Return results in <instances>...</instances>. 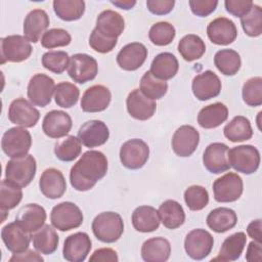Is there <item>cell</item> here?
I'll return each instance as SVG.
<instances>
[{"label":"cell","instance_id":"obj_1","mask_svg":"<svg viewBox=\"0 0 262 262\" xmlns=\"http://www.w3.org/2000/svg\"><path fill=\"white\" fill-rule=\"evenodd\" d=\"M107 172V159L99 150H87L70 171L71 185L78 191L91 189Z\"/></svg>","mask_w":262,"mask_h":262},{"label":"cell","instance_id":"obj_2","mask_svg":"<svg viewBox=\"0 0 262 262\" xmlns=\"http://www.w3.org/2000/svg\"><path fill=\"white\" fill-rule=\"evenodd\" d=\"M95 237L106 244L117 242L124 231V222L116 212H102L92 221L91 225Z\"/></svg>","mask_w":262,"mask_h":262},{"label":"cell","instance_id":"obj_3","mask_svg":"<svg viewBox=\"0 0 262 262\" xmlns=\"http://www.w3.org/2000/svg\"><path fill=\"white\" fill-rule=\"evenodd\" d=\"M37 164L32 155L13 158L5 167V178L20 188L28 186L36 175Z\"/></svg>","mask_w":262,"mask_h":262},{"label":"cell","instance_id":"obj_4","mask_svg":"<svg viewBox=\"0 0 262 262\" xmlns=\"http://www.w3.org/2000/svg\"><path fill=\"white\" fill-rule=\"evenodd\" d=\"M83 213L72 202H62L53 207L50 213V221L54 228L60 231H69L78 228L83 223Z\"/></svg>","mask_w":262,"mask_h":262},{"label":"cell","instance_id":"obj_5","mask_svg":"<svg viewBox=\"0 0 262 262\" xmlns=\"http://www.w3.org/2000/svg\"><path fill=\"white\" fill-rule=\"evenodd\" d=\"M32 146V136L24 127H13L6 130L1 139V147L9 158H19L28 155Z\"/></svg>","mask_w":262,"mask_h":262},{"label":"cell","instance_id":"obj_6","mask_svg":"<svg viewBox=\"0 0 262 262\" xmlns=\"http://www.w3.org/2000/svg\"><path fill=\"white\" fill-rule=\"evenodd\" d=\"M228 161L235 171L250 175L256 172L260 165L259 150L250 144L237 145L229 149Z\"/></svg>","mask_w":262,"mask_h":262},{"label":"cell","instance_id":"obj_7","mask_svg":"<svg viewBox=\"0 0 262 262\" xmlns=\"http://www.w3.org/2000/svg\"><path fill=\"white\" fill-rule=\"evenodd\" d=\"M32 51L31 42L25 36L9 35L1 39V63L24 61Z\"/></svg>","mask_w":262,"mask_h":262},{"label":"cell","instance_id":"obj_8","mask_svg":"<svg viewBox=\"0 0 262 262\" xmlns=\"http://www.w3.org/2000/svg\"><path fill=\"white\" fill-rule=\"evenodd\" d=\"M149 157V147L145 141L138 138L124 142L120 149V160L124 167L130 170L142 168Z\"/></svg>","mask_w":262,"mask_h":262},{"label":"cell","instance_id":"obj_9","mask_svg":"<svg viewBox=\"0 0 262 262\" xmlns=\"http://www.w3.org/2000/svg\"><path fill=\"white\" fill-rule=\"evenodd\" d=\"M244 190V183L239 175L233 172L216 179L213 183L214 199L219 203H231L237 201Z\"/></svg>","mask_w":262,"mask_h":262},{"label":"cell","instance_id":"obj_10","mask_svg":"<svg viewBox=\"0 0 262 262\" xmlns=\"http://www.w3.org/2000/svg\"><path fill=\"white\" fill-rule=\"evenodd\" d=\"M98 73V64L94 57L86 53H76L70 57L68 74L79 84L93 80Z\"/></svg>","mask_w":262,"mask_h":262},{"label":"cell","instance_id":"obj_11","mask_svg":"<svg viewBox=\"0 0 262 262\" xmlns=\"http://www.w3.org/2000/svg\"><path fill=\"white\" fill-rule=\"evenodd\" d=\"M55 83L52 78L45 74L34 75L28 84V98L31 103L44 107L51 102L55 90Z\"/></svg>","mask_w":262,"mask_h":262},{"label":"cell","instance_id":"obj_12","mask_svg":"<svg viewBox=\"0 0 262 262\" xmlns=\"http://www.w3.org/2000/svg\"><path fill=\"white\" fill-rule=\"evenodd\" d=\"M214 238L212 234L202 228L189 231L184 239V249L186 254L193 260L206 258L212 251Z\"/></svg>","mask_w":262,"mask_h":262},{"label":"cell","instance_id":"obj_13","mask_svg":"<svg viewBox=\"0 0 262 262\" xmlns=\"http://www.w3.org/2000/svg\"><path fill=\"white\" fill-rule=\"evenodd\" d=\"M40 118V113L23 97L14 99L8 110V119L12 124L24 128L34 127Z\"/></svg>","mask_w":262,"mask_h":262},{"label":"cell","instance_id":"obj_14","mask_svg":"<svg viewBox=\"0 0 262 262\" xmlns=\"http://www.w3.org/2000/svg\"><path fill=\"white\" fill-rule=\"evenodd\" d=\"M200 142L199 131L190 126H180L173 134L172 137V149L179 157H189L196 149Z\"/></svg>","mask_w":262,"mask_h":262},{"label":"cell","instance_id":"obj_15","mask_svg":"<svg viewBox=\"0 0 262 262\" xmlns=\"http://www.w3.org/2000/svg\"><path fill=\"white\" fill-rule=\"evenodd\" d=\"M91 247V239L86 232L73 233L63 243V258L69 262H83L87 258Z\"/></svg>","mask_w":262,"mask_h":262},{"label":"cell","instance_id":"obj_16","mask_svg":"<svg viewBox=\"0 0 262 262\" xmlns=\"http://www.w3.org/2000/svg\"><path fill=\"white\" fill-rule=\"evenodd\" d=\"M228 151L229 147L222 142L209 144L203 155V164L205 168L214 174H220L229 170Z\"/></svg>","mask_w":262,"mask_h":262},{"label":"cell","instance_id":"obj_17","mask_svg":"<svg viewBox=\"0 0 262 262\" xmlns=\"http://www.w3.org/2000/svg\"><path fill=\"white\" fill-rule=\"evenodd\" d=\"M221 81L212 71L208 70L196 75L192 80V93L202 101L209 100L219 95L221 91Z\"/></svg>","mask_w":262,"mask_h":262},{"label":"cell","instance_id":"obj_18","mask_svg":"<svg viewBox=\"0 0 262 262\" xmlns=\"http://www.w3.org/2000/svg\"><path fill=\"white\" fill-rule=\"evenodd\" d=\"M110 137V131L105 123L99 120H90L85 122L78 131V138L81 143L93 148L104 144Z\"/></svg>","mask_w":262,"mask_h":262},{"label":"cell","instance_id":"obj_19","mask_svg":"<svg viewBox=\"0 0 262 262\" xmlns=\"http://www.w3.org/2000/svg\"><path fill=\"white\" fill-rule=\"evenodd\" d=\"M126 106L129 115L139 121L150 119L157 110L156 101L145 96L140 89H134L128 94Z\"/></svg>","mask_w":262,"mask_h":262},{"label":"cell","instance_id":"obj_20","mask_svg":"<svg viewBox=\"0 0 262 262\" xmlns=\"http://www.w3.org/2000/svg\"><path fill=\"white\" fill-rule=\"evenodd\" d=\"M30 232L23 228L16 221L6 224L1 230V238L8 251L13 254L28 250L31 242Z\"/></svg>","mask_w":262,"mask_h":262},{"label":"cell","instance_id":"obj_21","mask_svg":"<svg viewBox=\"0 0 262 262\" xmlns=\"http://www.w3.org/2000/svg\"><path fill=\"white\" fill-rule=\"evenodd\" d=\"M207 35L210 41L216 45H229L236 39L237 29L231 19L217 17L208 25Z\"/></svg>","mask_w":262,"mask_h":262},{"label":"cell","instance_id":"obj_22","mask_svg":"<svg viewBox=\"0 0 262 262\" xmlns=\"http://www.w3.org/2000/svg\"><path fill=\"white\" fill-rule=\"evenodd\" d=\"M72 118L63 111L48 112L42 122V130L50 138H60L69 134L72 129Z\"/></svg>","mask_w":262,"mask_h":262},{"label":"cell","instance_id":"obj_23","mask_svg":"<svg viewBox=\"0 0 262 262\" xmlns=\"http://www.w3.org/2000/svg\"><path fill=\"white\" fill-rule=\"evenodd\" d=\"M112 94L103 85L89 87L81 98V108L85 113H99L110 105Z\"/></svg>","mask_w":262,"mask_h":262},{"label":"cell","instance_id":"obj_24","mask_svg":"<svg viewBox=\"0 0 262 262\" xmlns=\"http://www.w3.org/2000/svg\"><path fill=\"white\" fill-rule=\"evenodd\" d=\"M147 57L146 47L139 42H132L125 45L117 55L118 66L125 71H136Z\"/></svg>","mask_w":262,"mask_h":262},{"label":"cell","instance_id":"obj_25","mask_svg":"<svg viewBox=\"0 0 262 262\" xmlns=\"http://www.w3.org/2000/svg\"><path fill=\"white\" fill-rule=\"evenodd\" d=\"M39 187L44 196L55 200L62 196L67 190V182L63 174L55 169H46L39 180Z\"/></svg>","mask_w":262,"mask_h":262},{"label":"cell","instance_id":"obj_26","mask_svg":"<svg viewBox=\"0 0 262 262\" xmlns=\"http://www.w3.org/2000/svg\"><path fill=\"white\" fill-rule=\"evenodd\" d=\"M49 16L43 9L31 10L24 20V36L32 43H37L49 27Z\"/></svg>","mask_w":262,"mask_h":262},{"label":"cell","instance_id":"obj_27","mask_svg":"<svg viewBox=\"0 0 262 262\" xmlns=\"http://www.w3.org/2000/svg\"><path fill=\"white\" fill-rule=\"evenodd\" d=\"M46 217V211L42 206L38 204H28L17 212L15 221L28 232L33 233L44 225Z\"/></svg>","mask_w":262,"mask_h":262},{"label":"cell","instance_id":"obj_28","mask_svg":"<svg viewBox=\"0 0 262 262\" xmlns=\"http://www.w3.org/2000/svg\"><path fill=\"white\" fill-rule=\"evenodd\" d=\"M125 21L123 16L114 10L106 9L101 11L96 18L95 29L105 37L118 39L123 33Z\"/></svg>","mask_w":262,"mask_h":262},{"label":"cell","instance_id":"obj_29","mask_svg":"<svg viewBox=\"0 0 262 262\" xmlns=\"http://www.w3.org/2000/svg\"><path fill=\"white\" fill-rule=\"evenodd\" d=\"M132 225L139 232H151L159 228L161 219L158 210L150 206L137 207L131 217Z\"/></svg>","mask_w":262,"mask_h":262},{"label":"cell","instance_id":"obj_30","mask_svg":"<svg viewBox=\"0 0 262 262\" xmlns=\"http://www.w3.org/2000/svg\"><path fill=\"white\" fill-rule=\"evenodd\" d=\"M171 254L168 239L157 236L146 239L141 247V257L145 262H165Z\"/></svg>","mask_w":262,"mask_h":262},{"label":"cell","instance_id":"obj_31","mask_svg":"<svg viewBox=\"0 0 262 262\" xmlns=\"http://www.w3.org/2000/svg\"><path fill=\"white\" fill-rule=\"evenodd\" d=\"M207 225L217 233L232 229L237 223L236 213L229 208L220 207L212 210L207 216Z\"/></svg>","mask_w":262,"mask_h":262},{"label":"cell","instance_id":"obj_32","mask_svg":"<svg viewBox=\"0 0 262 262\" xmlns=\"http://www.w3.org/2000/svg\"><path fill=\"white\" fill-rule=\"evenodd\" d=\"M228 118V108L221 102L203 107L198 115V123L202 128L213 129L220 126Z\"/></svg>","mask_w":262,"mask_h":262},{"label":"cell","instance_id":"obj_33","mask_svg":"<svg viewBox=\"0 0 262 262\" xmlns=\"http://www.w3.org/2000/svg\"><path fill=\"white\" fill-rule=\"evenodd\" d=\"M158 212L161 222L166 228L176 229L185 221V212L182 206L174 200L163 202L160 205Z\"/></svg>","mask_w":262,"mask_h":262},{"label":"cell","instance_id":"obj_34","mask_svg":"<svg viewBox=\"0 0 262 262\" xmlns=\"http://www.w3.org/2000/svg\"><path fill=\"white\" fill-rule=\"evenodd\" d=\"M179 69V63L174 54L162 52L151 61L149 72L157 78L167 81L175 77Z\"/></svg>","mask_w":262,"mask_h":262},{"label":"cell","instance_id":"obj_35","mask_svg":"<svg viewBox=\"0 0 262 262\" xmlns=\"http://www.w3.org/2000/svg\"><path fill=\"white\" fill-rule=\"evenodd\" d=\"M32 242L34 248L41 254L50 255L58 247V235L52 226L44 224L41 228L33 232Z\"/></svg>","mask_w":262,"mask_h":262},{"label":"cell","instance_id":"obj_36","mask_svg":"<svg viewBox=\"0 0 262 262\" xmlns=\"http://www.w3.org/2000/svg\"><path fill=\"white\" fill-rule=\"evenodd\" d=\"M247 243V236L246 233L243 231L235 232L228 237L224 239V242L221 245V248L219 250L218 257L213 259L215 260H220V261H235L237 260Z\"/></svg>","mask_w":262,"mask_h":262},{"label":"cell","instance_id":"obj_37","mask_svg":"<svg viewBox=\"0 0 262 262\" xmlns=\"http://www.w3.org/2000/svg\"><path fill=\"white\" fill-rule=\"evenodd\" d=\"M223 133L231 142H242L252 138L253 129L248 118L236 116L225 125Z\"/></svg>","mask_w":262,"mask_h":262},{"label":"cell","instance_id":"obj_38","mask_svg":"<svg viewBox=\"0 0 262 262\" xmlns=\"http://www.w3.org/2000/svg\"><path fill=\"white\" fill-rule=\"evenodd\" d=\"M178 51L186 61H193L200 59L205 51L206 45L203 39L194 34L185 35L178 43Z\"/></svg>","mask_w":262,"mask_h":262},{"label":"cell","instance_id":"obj_39","mask_svg":"<svg viewBox=\"0 0 262 262\" xmlns=\"http://www.w3.org/2000/svg\"><path fill=\"white\" fill-rule=\"evenodd\" d=\"M214 63L218 71L225 76H234L241 69L239 54L233 49H221L214 56Z\"/></svg>","mask_w":262,"mask_h":262},{"label":"cell","instance_id":"obj_40","mask_svg":"<svg viewBox=\"0 0 262 262\" xmlns=\"http://www.w3.org/2000/svg\"><path fill=\"white\" fill-rule=\"evenodd\" d=\"M53 9L60 19L73 21L81 18L84 14L85 2L83 0H54Z\"/></svg>","mask_w":262,"mask_h":262},{"label":"cell","instance_id":"obj_41","mask_svg":"<svg viewBox=\"0 0 262 262\" xmlns=\"http://www.w3.org/2000/svg\"><path fill=\"white\" fill-rule=\"evenodd\" d=\"M82 150L81 141L74 135H69L58 140L54 144V154L62 162H72L76 160Z\"/></svg>","mask_w":262,"mask_h":262},{"label":"cell","instance_id":"obj_42","mask_svg":"<svg viewBox=\"0 0 262 262\" xmlns=\"http://www.w3.org/2000/svg\"><path fill=\"white\" fill-rule=\"evenodd\" d=\"M168 90L166 81L155 77L149 71L145 72L140 80V91L152 100L162 98Z\"/></svg>","mask_w":262,"mask_h":262},{"label":"cell","instance_id":"obj_43","mask_svg":"<svg viewBox=\"0 0 262 262\" xmlns=\"http://www.w3.org/2000/svg\"><path fill=\"white\" fill-rule=\"evenodd\" d=\"M23 199L21 188L6 178L1 181L0 186V208L1 211H9L15 208Z\"/></svg>","mask_w":262,"mask_h":262},{"label":"cell","instance_id":"obj_44","mask_svg":"<svg viewBox=\"0 0 262 262\" xmlns=\"http://www.w3.org/2000/svg\"><path fill=\"white\" fill-rule=\"evenodd\" d=\"M80 96L79 88L70 82H60L55 86L54 100L56 104L63 108L74 106Z\"/></svg>","mask_w":262,"mask_h":262},{"label":"cell","instance_id":"obj_45","mask_svg":"<svg viewBox=\"0 0 262 262\" xmlns=\"http://www.w3.org/2000/svg\"><path fill=\"white\" fill-rule=\"evenodd\" d=\"M176 31L173 25L167 21H159L151 26L148 32V38L157 46L169 45L175 38Z\"/></svg>","mask_w":262,"mask_h":262},{"label":"cell","instance_id":"obj_46","mask_svg":"<svg viewBox=\"0 0 262 262\" xmlns=\"http://www.w3.org/2000/svg\"><path fill=\"white\" fill-rule=\"evenodd\" d=\"M241 24L244 32L250 37H258L262 34V8L254 4L251 10L243 17Z\"/></svg>","mask_w":262,"mask_h":262},{"label":"cell","instance_id":"obj_47","mask_svg":"<svg viewBox=\"0 0 262 262\" xmlns=\"http://www.w3.org/2000/svg\"><path fill=\"white\" fill-rule=\"evenodd\" d=\"M243 100L249 106L262 104V78L253 77L247 80L242 89Z\"/></svg>","mask_w":262,"mask_h":262},{"label":"cell","instance_id":"obj_48","mask_svg":"<svg viewBox=\"0 0 262 262\" xmlns=\"http://www.w3.org/2000/svg\"><path fill=\"white\" fill-rule=\"evenodd\" d=\"M69 63L70 56L66 51H48L42 55V66L57 75L62 74L69 67Z\"/></svg>","mask_w":262,"mask_h":262},{"label":"cell","instance_id":"obj_49","mask_svg":"<svg viewBox=\"0 0 262 262\" xmlns=\"http://www.w3.org/2000/svg\"><path fill=\"white\" fill-rule=\"evenodd\" d=\"M184 201L191 211H200L209 203V193L204 186L191 185L184 191Z\"/></svg>","mask_w":262,"mask_h":262},{"label":"cell","instance_id":"obj_50","mask_svg":"<svg viewBox=\"0 0 262 262\" xmlns=\"http://www.w3.org/2000/svg\"><path fill=\"white\" fill-rule=\"evenodd\" d=\"M72 41L70 33L60 28H54L46 31L41 38V45L44 48L52 49L56 47L68 46Z\"/></svg>","mask_w":262,"mask_h":262},{"label":"cell","instance_id":"obj_51","mask_svg":"<svg viewBox=\"0 0 262 262\" xmlns=\"http://www.w3.org/2000/svg\"><path fill=\"white\" fill-rule=\"evenodd\" d=\"M118 39H112L100 34L95 28L90 34L89 37V45L90 47L99 53H107L111 52L115 46L117 45Z\"/></svg>","mask_w":262,"mask_h":262},{"label":"cell","instance_id":"obj_52","mask_svg":"<svg viewBox=\"0 0 262 262\" xmlns=\"http://www.w3.org/2000/svg\"><path fill=\"white\" fill-rule=\"evenodd\" d=\"M188 3L191 12L201 17L208 16L214 12L218 5V1L216 0H190Z\"/></svg>","mask_w":262,"mask_h":262},{"label":"cell","instance_id":"obj_53","mask_svg":"<svg viewBox=\"0 0 262 262\" xmlns=\"http://www.w3.org/2000/svg\"><path fill=\"white\" fill-rule=\"evenodd\" d=\"M226 11L236 17L245 16L254 5L251 0H226L224 2Z\"/></svg>","mask_w":262,"mask_h":262},{"label":"cell","instance_id":"obj_54","mask_svg":"<svg viewBox=\"0 0 262 262\" xmlns=\"http://www.w3.org/2000/svg\"><path fill=\"white\" fill-rule=\"evenodd\" d=\"M175 5L174 0H147V9L156 15H165L172 11Z\"/></svg>","mask_w":262,"mask_h":262},{"label":"cell","instance_id":"obj_55","mask_svg":"<svg viewBox=\"0 0 262 262\" xmlns=\"http://www.w3.org/2000/svg\"><path fill=\"white\" fill-rule=\"evenodd\" d=\"M90 261H102V262H117L119 260L118 254L111 248H101L91 255Z\"/></svg>","mask_w":262,"mask_h":262},{"label":"cell","instance_id":"obj_56","mask_svg":"<svg viewBox=\"0 0 262 262\" xmlns=\"http://www.w3.org/2000/svg\"><path fill=\"white\" fill-rule=\"evenodd\" d=\"M262 259V247L261 243L251 242L248 246L246 253V260L248 262H260Z\"/></svg>","mask_w":262,"mask_h":262},{"label":"cell","instance_id":"obj_57","mask_svg":"<svg viewBox=\"0 0 262 262\" xmlns=\"http://www.w3.org/2000/svg\"><path fill=\"white\" fill-rule=\"evenodd\" d=\"M43 260L44 259L37 252H35L33 250H26L23 253L13 254L12 257L9 259V262H18V261H20V262H24V261L42 262Z\"/></svg>","mask_w":262,"mask_h":262},{"label":"cell","instance_id":"obj_58","mask_svg":"<svg viewBox=\"0 0 262 262\" xmlns=\"http://www.w3.org/2000/svg\"><path fill=\"white\" fill-rule=\"evenodd\" d=\"M261 219L253 220L247 227V232L250 237H252L255 242H262V231H261Z\"/></svg>","mask_w":262,"mask_h":262},{"label":"cell","instance_id":"obj_59","mask_svg":"<svg viewBox=\"0 0 262 262\" xmlns=\"http://www.w3.org/2000/svg\"><path fill=\"white\" fill-rule=\"evenodd\" d=\"M112 4H114L115 6L121 8V9H125V10H128V9H131L135 4H136V1H130V0H119V1H111Z\"/></svg>","mask_w":262,"mask_h":262}]
</instances>
